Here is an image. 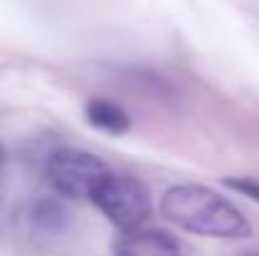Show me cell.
<instances>
[{
	"instance_id": "1",
	"label": "cell",
	"mask_w": 259,
	"mask_h": 256,
	"mask_svg": "<svg viewBox=\"0 0 259 256\" xmlns=\"http://www.w3.org/2000/svg\"><path fill=\"white\" fill-rule=\"evenodd\" d=\"M161 214L176 226L201 236L242 239L249 234L247 219L227 198L194 183L169 188L161 198Z\"/></svg>"
},
{
	"instance_id": "2",
	"label": "cell",
	"mask_w": 259,
	"mask_h": 256,
	"mask_svg": "<svg viewBox=\"0 0 259 256\" xmlns=\"http://www.w3.org/2000/svg\"><path fill=\"white\" fill-rule=\"evenodd\" d=\"M91 201L106 214L111 224H116L123 231L139 229L151 211L146 188L139 181L118 173H108L93 191Z\"/></svg>"
},
{
	"instance_id": "3",
	"label": "cell",
	"mask_w": 259,
	"mask_h": 256,
	"mask_svg": "<svg viewBox=\"0 0 259 256\" xmlns=\"http://www.w3.org/2000/svg\"><path fill=\"white\" fill-rule=\"evenodd\" d=\"M108 173L111 171L101 159L81 148H61L48 161V178L53 188L71 198H91Z\"/></svg>"
},
{
	"instance_id": "4",
	"label": "cell",
	"mask_w": 259,
	"mask_h": 256,
	"mask_svg": "<svg viewBox=\"0 0 259 256\" xmlns=\"http://www.w3.org/2000/svg\"><path fill=\"white\" fill-rule=\"evenodd\" d=\"M116 256H179V244L166 231L146 229V231H128V236L118 244Z\"/></svg>"
},
{
	"instance_id": "5",
	"label": "cell",
	"mask_w": 259,
	"mask_h": 256,
	"mask_svg": "<svg viewBox=\"0 0 259 256\" xmlns=\"http://www.w3.org/2000/svg\"><path fill=\"white\" fill-rule=\"evenodd\" d=\"M88 121L106 131V133H126L128 131V116L116 106V103H108V100H91L86 108Z\"/></svg>"
},
{
	"instance_id": "6",
	"label": "cell",
	"mask_w": 259,
	"mask_h": 256,
	"mask_svg": "<svg viewBox=\"0 0 259 256\" xmlns=\"http://www.w3.org/2000/svg\"><path fill=\"white\" fill-rule=\"evenodd\" d=\"M33 219H35V224H38L40 229H46V231H58V229L66 224V209H63L58 201H53V198H43V201L35 203Z\"/></svg>"
},
{
	"instance_id": "7",
	"label": "cell",
	"mask_w": 259,
	"mask_h": 256,
	"mask_svg": "<svg viewBox=\"0 0 259 256\" xmlns=\"http://www.w3.org/2000/svg\"><path fill=\"white\" fill-rule=\"evenodd\" d=\"M229 186L244 191L247 196H252V198H257L259 201V183H254V181H229Z\"/></svg>"
},
{
	"instance_id": "8",
	"label": "cell",
	"mask_w": 259,
	"mask_h": 256,
	"mask_svg": "<svg viewBox=\"0 0 259 256\" xmlns=\"http://www.w3.org/2000/svg\"><path fill=\"white\" fill-rule=\"evenodd\" d=\"M0 156H3V153H0Z\"/></svg>"
}]
</instances>
